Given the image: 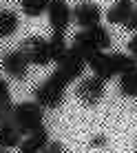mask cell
<instances>
[{
  "label": "cell",
  "instance_id": "obj_1",
  "mask_svg": "<svg viewBox=\"0 0 137 153\" xmlns=\"http://www.w3.org/2000/svg\"><path fill=\"white\" fill-rule=\"evenodd\" d=\"M86 65L91 67L93 76L99 78V80H104V82L110 80V78H115V76H122L126 71L137 69V62L128 53H108V51H99Z\"/></svg>",
  "mask_w": 137,
  "mask_h": 153
},
{
  "label": "cell",
  "instance_id": "obj_2",
  "mask_svg": "<svg viewBox=\"0 0 137 153\" xmlns=\"http://www.w3.org/2000/svg\"><path fill=\"white\" fill-rule=\"evenodd\" d=\"M11 122L20 131V135H31L44 126V109L38 102H20L13 107Z\"/></svg>",
  "mask_w": 137,
  "mask_h": 153
},
{
  "label": "cell",
  "instance_id": "obj_3",
  "mask_svg": "<svg viewBox=\"0 0 137 153\" xmlns=\"http://www.w3.org/2000/svg\"><path fill=\"white\" fill-rule=\"evenodd\" d=\"M64 96H66V84L55 76L51 73L40 87H35L33 91V98L35 102L40 104L42 109H57L62 102H64Z\"/></svg>",
  "mask_w": 137,
  "mask_h": 153
},
{
  "label": "cell",
  "instance_id": "obj_4",
  "mask_svg": "<svg viewBox=\"0 0 137 153\" xmlns=\"http://www.w3.org/2000/svg\"><path fill=\"white\" fill-rule=\"evenodd\" d=\"M84 69H86V60H84L82 56H77L75 51L68 47V51H66V56L62 58L60 62H57V67H55V76L60 78L64 84L68 82H73V80H77V78H82V73Z\"/></svg>",
  "mask_w": 137,
  "mask_h": 153
},
{
  "label": "cell",
  "instance_id": "obj_5",
  "mask_svg": "<svg viewBox=\"0 0 137 153\" xmlns=\"http://www.w3.org/2000/svg\"><path fill=\"white\" fill-rule=\"evenodd\" d=\"M104 93H106V82L95 78V76L82 78L80 84H77V89H75V96L80 98V102L86 104V107H95L99 100L104 98Z\"/></svg>",
  "mask_w": 137,
  "mask_h": 153
},
{
  "label": "cell",
  "instance_id": "obj_6",
  "mask_svg": "<svg viewBox=\"0 0 137 153\" xmlns=\"http://www.w3.org/2000/svg\"><path fill=\"white\" fill-rule=\"evenodd\" d=\"M20 51L29 58V62L38 67H44L51 62V53H49V40L42 38V36H31V38L22 40Z\"/></svg>",
  "mask_w": 137,
  "mask_h": 153
},
{
  "label": "cell",
  "instance_id": "obj_7",
  "mask_svg": "<svg viewBox=\"0 0 137 153\" xmlns=\"http://www.w3.org/2000/svg\"><path fill=\"white\" fill-rule=\"evenodd\" d=\"M46 16H49V27L53 29V33H64L73 18V9L66 4V0H51Z\"/></svg>",
  "mask_w": 137,
  "mask_h": 153
},
{
  "label": "cell",
  "instance_id": "obj_8",
  "mask_svg": "<svg viewBox=\"0 0 137 153\" xmlns=\"http://www.w3.org/2000/svg\"><path fill=\"white\" fill-rule=\"evenodd\" d=\"M73 20H75L82 29L97 27V25L102 22V9H99L95 2H80L73 9Z\"/></svg>",
  "mask_w": 137,
  "mask_h": 153
},
{
  "label": "cell",
  "instance_id": "obj_9",
  "mask_svg": "<svg viewBox=\"0 0 137 153\" xmlns=\"http://www.w3.org/2000/svg\"><path fill=\"white\" fill-rule=\"evenodd\" d=\"M29 58L22 53V51H11L2 58V69L7 71V76L15 78V80H24L27 78V71H29Z\"/></svg>",
  "mask_w": 137,
  "mask_h": 153
},
{
  "label": "cell",
  "instance_id": "obj_10",
  "mask_svg": "<svg viewBox=\"0 0 137 153\" xmlns=\"http://www.w3.org/2000/svg\"><path fill=\"white\" fill-rule=\"evenodd\" d=\"M49 131H46V126H42L38 129L35 133L27 135V138L22 140V144L18 146V153H42L46 149V144H49Z\"/></svg>",
  "mask_w": 137,
  "mask_h": 153
},
{
  "label": "cell",
  "instance_id": "obj_11",
  "mask_svg": "<svg viewBox=\"0 0 137 153\" xmlns=\"http://www.w3.org/2000/svg\"><path fill=\"white\" fill-rule=\"evenodd\" d=\"M133 7H135L133 0H115L113 7L106 11V22H110V25H124L126 20H128V16L133 13Z\"/></svg>",
  "mask_w": 137,
  "mask_h": 153
},
{
  "label": "cell",
  "instance_id": "obj_12",
  "mask_svg": "<svg viewBox=\"0 0 137 153\" xmlns=\"http://www.w3.org/2000/svg\"><path fill=\"white\" fill-rule=\"evenodd\" d=\"M71 49L75 51L77 56H82L86 62L91 60L93 56H97V53H99V49H97L95 45H93V40L88 38V33H86V31H80V33H75V36H73Z\"/></svg>",
  "mask_w": 137,
  "mask_h": 153
},
{
  "label": "cell",
  "instance_id": "obj_13",
  "mask_svg": "<svg viewBox=\"0 0 137 153\" xmlns=\"http://www.w3.org/2000/svg\"><path fill=\"white\" fill-rule=\"evenodd\" d=\"M22 144V135L15 129V124L9 120V122H0V149H18Z\"/></svg>",
  "mask_w": 137,
  "mask_h": 153
},
{
  "label": "cell",
  "instance_id": "obj_14",
  "mask_svg": "<svg viewBox=\"0 0 137 153\" xmlns=\"http://www.w3.org/2000/svg\"><path fill=\"white\" fill-rule=\"evenodd\" d=\"M13 100H11V91H9V84L0 78V122H9L13 115Z\"/></svg>",
  "mask_w": 137,
  "mask_h": 153
},
{
  "label": "cell",
  "instance_id": "obj_15",
  "mask_svg": "<svg viewBox=\"0 0 137 153\" xmlns=\"http://www.w3.org/2000/svg\"><path fill=\"white\" fill-rule=\"evenodd\" d=\"M82 31H86L88 38L93 40V45H95L99 51H106V49H110V47H113V38H110L108 29L102 27V25H97V27H91V29H82Z\"/></svg>",
  "mask_w": 137,
  "mask_h": 153
},
{
  "label": "cell",
  "instance_id": "obj_16",
  "mask_svg": "<svg viewBox=\"0 0 137 153\" xmlns=\"http://www.w3.org/2000/svg\"><path fill=\"white\" fill-rule=\"evenodd\" d=\"M18 27H20V20H18V13L15 11H11V9L0 11V38L13 36Z\"/></svg>",
  "mask_w": 137,
  "mask_h": 153
},
{
  "label": "cell",
  "instance_id": "obj_17",
  "mask_svg": "<svg viewBox=\"0 0 137 153\" xmlns=\"http://www.w3.org/2000/svg\"><path fill=\"white\" fill-rule=\"evenodd\" d=\"M66 51H68V45H66V40H64V33H53L49 38V53H51V62H60L62 58L66 56Z\"/></svg>",
  "mask_w": 137,
  "mask_h": 153
},
{
  "label": "cell",
  "instance_id": "obj_18",
  "mask_svg": "<svg viewBox=\"0 0 137 153\" xmlns=\"http://www.w3.org/2000/svg\"><path fill=\"white\" fill-rule=\"evenodd\" d=\"M119 93L124 98H137V69L119 76Z\"/></svg>",
  "mask_w": 137,
  "mask_h": 153
},
{
  "label": "cell",
  "instance_id": "obj_19",
  "mask_svg": "<svg viewBox=\"0 0 137 153\" xmlns=\"http://www.w3.org/2000/svg\"><path fill=\"white\" fill-rule=\"evenodd\" d=\"M51 0H20V7H22V13L29 16V18H38V16L46 13Z\"/></svg>",
  "mask_w": 137,
  "mask_h": 153
},
{
  "label": "cell",
  "instance_id": "obj_20",
  "mask_svg": "<svg viewBox=\"0 0 137 153\" xmlns=\"http://www.w3.org/2000/svg\"><path fill=\"white\" fill-rule=\"evenodd\" d=\"M124 27L128 29V31H135V33H137V2H135V7H133V13H130L128 20L124 22Z\"/></svg>",
  "mask_w": 137,
  "mask_h": 153
},
{
  "label": "cell",
  "instance_id": "obj_21",
  "mask_svg": "<svg viewBox=\"0 0 137 153\" xmlns=\"http://www.w3.org/2000/svg\"><path fill=\"white\" fill-rule=\"evenodd\" d=\"M42 153H66V151H64V144H62V142L51 140L49 144H46V149L42 151Z\"/></svg>",
  "mask_w": 137,
  "mask_h": 153
},
{
  "label": "cell",
  "instance_id": "obj_22",
  "mask_svg": "<svg viewBox=\"0 0 137 153\" xmlns=\"http://www.w3.org/2000/svg\"><path fill=\"white\" fill-rule=\"evenodd\" d=\"M126 49H128V56L133 58V60L137 62V33L133 36V38L128 40V45H126Z\"/></svg>",
  "mask_w": 137,
  "mask_h": 153
},
{
  "label": "cell",
  "instance_id": "obj_23",
  "mask_svg": "<svg viewBox=\"0 0 137 153\" xmlns=\"http://www.w3.org/2000/svg\"><path fill=\"white\" fill-rule=\"evenodd\" d=\"M91 146H106V138H104V135H95V138L91 140Z\"/></svg>",
  "mask_w": 137,
  "mask_h": 153
},
{
  "label": "cell",
  "instance_id": "obj_24",
  "mask_svg": "<svg viewBox=\"0 0 137 153\" xmlns=\"http://www.w3.org/2000/svg\"><path fill=\"white\" fill-rule=\"evenodd\" d=\"M0 153H11V151H7V149H0Z\"/></svg>",
  "mask_w": 137,
  "mask_h": 153
}]
</instances>
